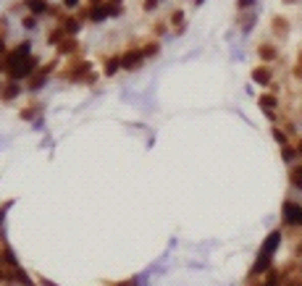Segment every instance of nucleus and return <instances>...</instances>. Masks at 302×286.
Masks as SVG:
<instances>
[{"label": "nucleus", "mask_w": 302, "mask_h": 286, "mask_svg": "<svg viewBox=\"0 0 302 286\" xmlns=\"http://www.w3.org/2000/svg\"><path fill=\"white\" fill-rule=\"evenodd\" d=\"M205 3V0H195V5H203Z\"/></svg>", "instance_id": "35"}, {"label": "nucleus", "mask_w": 302, "mask_h": 286, "mask_svg": "<svg viewBox=\"0 0 302 286\" xmlns=\"http://www.w3.org/2000/svg\"><path fill=\"white\" fill-rule=\"evenodd\" d=\"M258 55H260L263 63H271V61H276L279 50H276V45H271V42H260L258 45Z\"/></svg>", "instance_id": "10"}, {"label": "nucleus", "mask_w": 302, "mask_h": 286, "mask_svg": "<svg viewBox=\"0 0 302 286\" xmlns=\"http://www.w3.org/2000/svg\"><path fill=\"white\" fill-rule=\"evenodd\" d=\"M295 79H302V50H300V58H297V66H295Z\"/></svg>", "instance_id": "27"}, {"label": "nucleus", "mask_w": 302, "mask_h": 286, "mask_svg": "<svg viewBox=\"0 0 302 286\" xmlns=\"http://www.w3.org/2000/svg\"><path fill=\"white\" fill-rule=\"evenodd\" d=\"M281 215H284V223L287 226H295V228H302V205L295 200H287L281 208Z\"/></svg>", "instance_id": "3"}, {"label": "nucleus", "mask_w": 302, "mask_h": 286, "mask_svg": "<svg viewBox=\"0 0 302 286\" xmlns=\"http://www.w3.org/2000/svg\"><path fill=\"white\" fill-rule=\"evenodd\" d=\"M252 81H258V84H271V81H273V71H271L268 63L252 69Z\"/></svg>", "instance_id": "7"}, {"label": "nucleus", "mask_w": 302, "mask_h": 286, "mask_svg": "<svg viewBox=\"0 0 302 286\" xmlns=\"http://www.w3.org/2000/svg\"><path fill=\"white\" fill-rule=\"evenodd\" d=\"M79 3V0H63V5H66V8H74Z\"/></svg>", "instance_id": "31"}, {"label": "nucleus", "mask_w": 302, "mask_h": 286, "mask_svg": "<svg viewBox=\"0 0 302 286\" xmlns=\"http://www.w3.org/2000/svg\"><path fill=\"white\" fill-rule=\"evenodd\" d=\"M295 252H297V255L302 257V239H300V242H297V250H295Z\"/></svg>", "instance_id": "32"}, {"label": "nucleus", "mask_w": 302, "mask_h": 286, "mask_svg": "<svg viewBox=\"0 0 302 286\" xmlns=\"http://www.w3.org/2000/svg\"><path fill=\"white\" fill-rule=\"evenodd\" d=\"M21 24H24V29H34V26H37V16H29V13H26V16L21 18Z\"/></svg>", "instance_id": "22"}, {"label": "nucleus", "mask_w": 302, "mask_h": 286, "mask_svg": "<svg viewBox=\"0 0 302 286\" xmlns=\"http://www.w3.org/2000/svg\"><path fill=\"white\" fill-rule=\"evenodd\" d=\"M166 29H168V24H166V21H155V26H152V32L158 34V37H160V34H166Z\"/></svg>", "instance_id": "25"}, {"label": "nucleus", "mask_w": 302, "mask_h": 286, "mask_svg": "<svg viewBox=\"0 0 302 286\" xmlns=\"http://www.w3.org/2000/svg\"><path fill=\"white\" fill-rule=\"evenodd\" d=\"M61 76L66 79V81H76V84H92V81L97 79L95 73H92V63L84 61V58L71 61L69 66L61 71Z\"/></svg>", "instance_id": "2"}, {"label": "nucleus", "mask_w": 302, "mask_h": 286, "mask_svg": "<svg viewBox=\"0 0 302 286\" xmlns=\"http://www.w3.org/2000/svg\"><path fill=\"white\" fill-rule=\"evenodd\" d=\"M271 29H273V34H276V37H287L289 21H287L284 16H273V18H271Z\"/></svg>", "instance_id": "13"}, {"label": "nucleus", "mask_w": 302, "mask_h": 286, "mask_svg": "<svg viewBox=\"0 0 302 286\" xmlns=\"http://www.w3.org/2000/svg\"><path fill=\"white\" fill-rule=\"evenodd\" d=\"M236 5H239V8H252L255 0H236Z\"/></svg>", "instance_id": "30"}, {"label": "nucleus", "mask_w": 302, "mask_h": 286, "mask_svg": "<svg viewBox=\"0 0 302 286\" xmlns=\"http://www.w3.org/2000/svg\"><path fill=\"white\" fill-rule=\"evenodd\" d=\"M24 5L32 11V16H48L50 13V3H48V0H24Z\"/></svg>", "instance_id": "9"}, {"label": "nucleus", "mask_w": 302, "mask_h": 286, "mask_svg": "<svg viewBox=\"0 0 302 286\" xmlns=\"http://www.w3.org/2000/svg\"><path fill=\"white\" fill-rule=\"evenodd\" d=\"M158 3H160V0H145V11H155V8H158Z\"/></svg>", "instance_id": "28"}, {"label": "nucleus", "mask_w": 302, "mask_h": 286, "mask_svg": "<svg viewBox=\"0 0 302 286\" xmlns=\"http://www.w3.org/2000/svg\"><path fill=\"white\" fill-rule=\"evenodd\" d=\"M271 260H273V255H265V252H260L258 255V260H255V265H252V271H250V276H260V273H268L273 265H271Z\"/></svg>", "instance_id": "8"}, {"label": "nucleus", "mask_w": 302, "mask_h": 286, "mask_svg": "<svg viewBox=\"0 0 302 286\" xmlns=\"http://www.w3.org/2000/svg\"><path fill=\"white\" fill-rule=\"evenodd\" d=\"M116 71H121V55H108L105 66H103V73L105 76H116Z\"/></svg>", "instance_id": "12"}, {"label": "nucleus", "mask_w": 302, "mask_h": 286, "mask_svg": "<svg viewBox=\"0 0 302 286\" xmlns=\"http://www.w3.org/2000/svg\"><path fill=\"white\" fill-rule=\"evenodd\" d=\"M297 155H300V152H297V147H292V144H284V147H281V158L287 160V163L297 160Z\"/></svg>", "instance_id": "19"}, {"label": "nucleus", "mask_w": 302, "mask_h": 286, "mask_svg": "<svg viewBox=\"0 0 302 286\" xmlns=\"http://www.w3.org/2000/svg\"><path fill=\"white\" fill-rule=\"evenodd\" d=\"M13 202L8 200V202H3V205H0V226H3V218H5V213H8V208H11Z\"/></svg>", "instance_id": "26"}, {"label": "nucleus", "mask_w": 302, "mask_h": 286, "mask_svg": "<svg viewBox=\"0 0 302 286\" xmlns=\"http://www.w3.org/2000/svg\"><path fill=\"white\" fill-rule=\"evenodd\" d=\"M289 181H292V187H295V189H302V163L292 165V171H289Z\"/></svg>", "instance_id": "16"}, {"label": "nucleus", "mask_w": 302, "mask_h": 286, "mask_svg": "<svg viewBox=\"0 0 302 286\" xmlns=\"http://www.w3.org/2000/svg\"><path fill=\"white\" fill-rule=\"evenodd\" d=\"M58 26H61V29L66 32L69 37H74V34H79V29H81V18L74 16V13H66V16L58 21Z\"/></svg>", "instance_id": "6"}, {"label": "nucleus", "mask_w": 302, "mask_h": 286, "mask_svg": "<svg viewBox=\"0 0 302 286\" xmlns=\"http://www.w3.org/2000/svg\"><path fill=\"white\" fill-rule=\"evenodd\" d=\"M40 69V58L32 55V45L29 42H19L13 50L5 53V73H8V81H21Z\"/></svg>", "instance_id": "1"}, {"label": "nucleus", "mask_w": 302, "mask_h": 286, "mask_svg": "<svg viewBox=\"0 0 302 286\" xmlns=\"http://www.w3.org/2000/svg\"><path fill=\"white\" fill-rule=\"evenodd\" d=\"M284 3H289V5H292V3H297V0H284Z\"/></svg>", "instance_id": "36"}, {"label": "nucleus", "mask_w": 302, "mask_h": 286, "mask_svg": "<svg viewBox=\"0 0 302 286\" xmlns=\"http://www.w3.org/2000/svg\"><path fill=\"white\" fill-rule=\"evenodd\" d=\"M297 152L302 155V137H300V140H297Z\"/></svg>", "instance_id": "34"}, {"label": "nucleus", "mask_w": 302, "mask_h": 286, "mask_svg": "<svg viewBox=\"0 0 302 286\" xmlns=\"http://www.w3.org/2000/svg\"><path fill=\"white\" fill-rule=\"evenodd\" d=\"M271 134H273V140H276L281 147H284V144H289V137H287V132H281L279 126H273V129H271Z\"/></svg>", "instance_id": "20"}, {"label": "nucleus", "mask_w": 302, "mask_h": 286, "mask_svg": "<svg viewBox=\"0 0 302 286\" xmlns=\"http://www.w3.org/2000/svg\"><path fill=\"white\" fill-rule=\"evenodd\" d=\"M258 103H260V108H265V110H273V108L279 105V100H276V95L265 92V95H260V100H258Z\"/></svg>", "instance_id": "18"}, {"label": "nucleus", "mask_w": 302, "mask_h": 286, "mask_svg": "<svg viewBox=\"0 0 302 286\" xmlns=\"http://www.w3.org/2000/svg\"><path fill=\"white\" fill-rule=\"evenodd\" d=\"M56 50H58V55H71V53H76V50H79L76 37H66V40H63Z\"/></svg>", "instance_id": "14"}, {"label": "nucleus", "mask_w": 302, "mask_h": 286, "mask_svg": "<svg viewBox=\"0 0 302 286\" xmlns=\"http://www.w3.org/2000/svg\"><path fill=\"white\" fill-rule=\"evenodd\" d=\"M140 50H142V55H145V58H155V55L160 53V45H158V42L152 40V42H145V45H142Z\"/></svg>", "instance_id": "17"}, {"label": "nucleus", "mask_w": 302, "mask_h": 286, "mask_svg": "<svg viewBox=\"0 0 302 286\" xmlns=\"http://www.w3.org/2000/svg\"><path fill=\"white\" fill-rule=\"evenodd\" d=\"M0 279H8V271H5V263H3V252H0Z\"/></svg>", "instance_id": "29"}, {"label": "nucleus", "mask_w": 302, "mask_h": 286, "mask_svg": "<svg viewBox=\"0 0 302 286\" xmlns=\"http://www.w3.org/2000/svg\"><path fill=\"white\" fill-rule=\"evenodd\" d=\"M168 21H171L173 26H179V29H184V11H173Z\"/></svg>", "instance_id": "21"}, {"label": "nucleus", "mask_w": 302, "mask_h": 286, "mask_svg": "<svg viewBox=\"0 0 302 286\" xmlns=\"http://www.w3.org/2000/svg\"><path fill=\"white\" fill-rule=\"evenodd\" d=\"M37 110H40V105H34V108H24V110H21V118H24V121H32Z\"/></svg>", "instance_id": "23"}, {"label": "nucleus", "mask_w": 302, "mask_h": 286, "mask_svg": "<svg viewBox=\"0 0 302 286\" xmlns=\"http://www.w3.org/2000/svg\"><path fill=\"white\" fill-rule=\"evenodd\" d=\"M66 37H69V34L63 32L61 26H53V29L48 32V42H50V45H56V48H58V45H61L63 40H66Z\"/></svg>", "instance_id": "15"}, {"label": "nucleus", "mask_w": 302, "mask_h": 286, "mask_svg": "<svg viewBox=\"0 0 302 286\" xmlns=\"http://www.w3.org/2000/svg\"><path fill=\"white\" fill-rule=\"evenodd\" d=\"M105 0H89V5H103Z\"/></svg>", "instance_id": "33"}, {"label": "nucleus", "mask_w": 302, "mask_h": 286, "mask_svg": "<svg viewBox=\"0 0 302 286\" xmlns=\"http://www.w3.org/2000/svg\"><path fill=\"white\" fill-rule=\"evenodd\" d=\"M279 244H281V231H271V234H268V239L263 242V250H260V252L273 255V252L279 250Z\"/></svg>", "instance_id": "11"}, {"label": "nucleus", "mask_w": 302, "mask_h": 286, "mask_svg": "<svg viewBox=\"0 0 302 286\" xmlns=\"http://www.w3.org/2000/svg\"><path fill=\"white\" fill-rule=\"evenodd\" d=\"M145 63V55H142V50L140 48H129L126 53H121V69H126V71H137Z\"/></svg>", "instance_id": "4"}, {"label": "nucleus", "mask_w": 302, "mask_h": 286, "mask_svg": "<svg viewBox=\"0 0 302 286\" xmlns=\"http://www.w3.org/2000/svg\"><path fill=\"white\" fill-rule=\"evenodd\" d=\"M53 69H56V63H53V61H50V63H45V66H40L37 71L32 73L34 79H29V89H32V92H34V89H40L45 81H48V76L53 73Z\"/></svg>", "instance_id": "5"}, {"label": "nucleus", "mask_w": 302, "mask_h": 286, "mask_svg": "<svg viewBox=\"0 0 302 286\" xmlns=\"http://www.w3.org/2000/svg\"><path fill=\"white\" fill-rule=\"evenodd\" d=\"M239 24H242V29H244V32H250V29H252V24H255V16H252V13H244V21H239Z\"/></svg>", "instance_id": "24"}]
</instances>
